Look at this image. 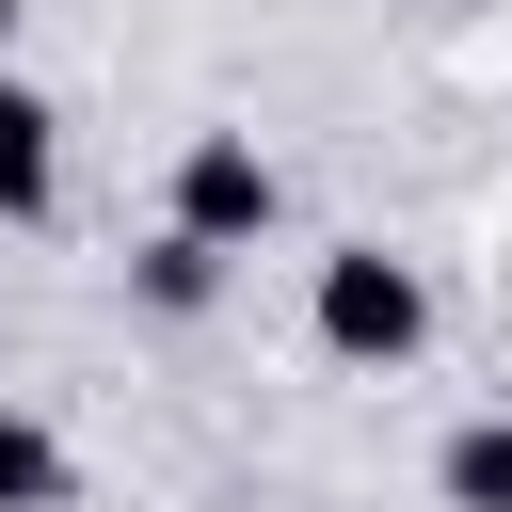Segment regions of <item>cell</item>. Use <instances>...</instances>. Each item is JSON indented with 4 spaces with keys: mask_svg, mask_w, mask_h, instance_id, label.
<instances>
[{
    "mask_svg": "<svg viewBox=\"0 0 512 512\" xmlns=\"http://www.w3.org/2000/svg\"><path fill=\"white\" fill-rule=\"evenodd\" d=\"M304 320H320V352H336V368H416V336H432V288H416V256H384V240H336V256H320V288H304Z\"/></svg>",
    "mask_w": 512,
    "mask_h": 512,
    "instance_id": "cell-1",
    "label": "cell"
},
{
    "mask_svg": "<svg viewBox=\"0 0 512 512\" xmlns=\"http://www.w3.org/2000/svg\"><path fill=\"white\" fill-rule=\"evenodd\" d=\"M272 208H288V176L256 160V128H192L176 144V240L240 256V240H272Z\"/></svg>",
    "mask_w": 512,
    "mask_h": 512,
    "instance_id": "cell-2",
    "label": "cell"
},
{
    "mask_svg": "<svg viewBox=\"0 0 512 512\" xmlns=\"http://www.w3.org/2000/svg\"><path fill=\"white\" fill-rule=\"evenodd\" d=\"M64 208V112L0 64V224H48Z\"/></svg>",
    "mask_w": 512,
    "mask_h": 512,
    "instance_id": "cell-3",
    "label": "cell"
},
{
    "mask_svg": "<svg viewBox=\"0 0 512 512\" xmlns=\"http://www.w3.org/2000/svg\"><path fill=\"white\" fill-rule=\"evenodd\" d=\"M432 480H448V512H512V416H464L432 448Z\"/></svg>",
    "mask_w": 512,
    "mask_h": 512,
    "instance_id": "cell-4",
    "label": "cell"
},
{
    "mask_svg": "<svg viewBox=\"0 0 512 512\" xmlns=\"http://www.w3.org/2000/svg\"><path fill=\"white\" fill-rule=\"evenodd\" d=\"M0 512H64V432L0 400Z\"/></svg>",
    "mask_w": 512,
    "mask_h": 512,
    "instance_id": "cell-5",
    "label": "cell"
},
{
    "mask_svg": "<svg viewBox=\"0 0 512 512\" xmlns=\"http://www.w3.org/2000/svg\"><path fill=\"white\" fill-rule=\"evenodd\" d=\"M208 288H224V256H208V240H176V224H160V240H144V304H160V320H192V304H208Z\"/></svg>",
    "mask_w": 512,
    "mask_h": 512,
    "instance_id": "cell-6",
    "label": "cell"
},
{
    "mask_svg": "<svg viewBox=\"0 0 512 512\" xmlns=\"http://www.w3.org/2000/svg\"><path fill=\"white\" fill-rule=\"evenodd\" d=\"M0 32H16V0H0Z\"/></svg>",
    "mask_w": 512,
    "mask_h": 512,
    "instance_id": "cell-7",
    "label": "cell"
}]
</instances>
